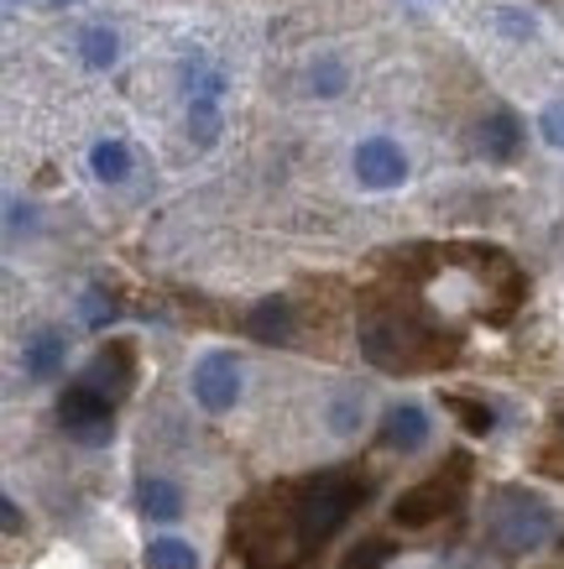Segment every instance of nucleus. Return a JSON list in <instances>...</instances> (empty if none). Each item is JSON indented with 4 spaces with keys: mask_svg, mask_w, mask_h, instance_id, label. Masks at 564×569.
<instances>
[{
    "mask_svg": "<svg viewBox=\"0 0 564 569\" xmlns=\"http://www.w3.org/2000/svg\"><path fill=\"white\" fill-rule=\"evenodd\" d=\"M141 501V518H152V522H178L184 518V491L172 481H162V476H147L137 491Z\"/></svg>",
    "mask_w": 564,
    "mask_h": 569,
    "instance_id": "obj_13",
    "label": "nucleus"
},
{
    "mask_svg": "<svg viewBox=\"0 0 564 569\" xmlns=\"http://www.w3.org/2000/svg\"><path fill=\"white\" fill-rule=\"evenodd\" d=\"M350 168H356V183L360 189H397L403 178H408V157H403V147L387 137H366L356 147V157H350Z\"/></svg>",
    "mask_w": 564,
    "mask_h": 569,
    "instance_id": "obj_7",
    "label": "nucleus"
},
{
    "mask_svg": "<svg viewBox=\"0 0 564 569\" xmlns=\"http://www.w3.org/2000/svg\"><path fill=\"white\" fill-rule=\"evenodd\" d=\"M147 565L152 569H199V553H194V543H184V538H152Z\"/></svg>",
    "mask_w": 564,
    "mask_h": 569,
    "instance_id": "obj_16",
    "label": "nucleus"
},
{
    "mask_svg": "<svg viewBox=\"0 0 564 569\" xmlns=\"http://www.w3.org/2000/svg\"><path fill=\"white\" fill-rule=\"evenodd\" d=\"M465 470H471V460L455 455V460H449V476L439 470V476H428L424 486L403 491V497L393 501V522L397 528H428V522H439L445 512H455V507H461V491H465Z\"/></svg>",
    "mask_w": 564,
    "mask_h": 569,
    "instance_id": "obj_4",
    "label": "nucleus"
},
{
    "mask_svg": "<svg viewBox=\"0 0 564 569\" xmlns=\"http://www.w3.org/2000/svg\"><path fill=\"white\" fill-rule=\"evenodd\" d=\"M496 21H502V32L517 37V42H528V37H533V17H517L513 6H502V11H496Z\"/></svg>",
    "mask_w": 564,
    "mask_h": 569,
    "instance_id": "obj_24",
    "label": "nucleus"
},
{
    "mask_svg": "<svg viewBox=\"0 0 564 569\" xmlns=\"http://www.w3.org/2000/svg\"><path fill=\"white\" fill-rule=\"evenodd\" d=\"M538 137H544L548 147H560V152H564V100L560 104H544V116H538Z\"/></svg>",
    "mask_w": 564,
    "mask_h": 569,
    "instance_id": "obj_22",
    "label": "nucleus"
},
{
    "mask_svg": "<svg viewBox=\"0 0 564 569\" xmlns=\"http://www.w3.org/2000/svg\"><path fill=\"white\" fill-rule=\"evenodd\" d=\"M6 214H11V236H17V230H32V209L21 204V199H11V204H6Z\"/></svg>",
    "mask_w": 564,
    "mask_h": 569,
    "instance_id": "obj_25",
    "label": "nucleus"
},
{
    "mask_svg": "<svg viewBox=\"0 0 564 569\" xmlns=\"http://www.w3.org/2000/svg\"><path fill=\"white\" fill-rule=\"evenodd\" d=\"M445 408L461 418L471 433H492L496 429V413L486 408V402H471V397H445Z\"/></svg>",
    "mask_w": 564,
    "mask_h": 569,
    "instance_id": "obj_18",
    "label": "nucleus"
},
{
    "mask_svg": "<svg viewBox=\"0 0 564 569\" xmlns=\"http://www.w3.org/2000/svg\"><path fill=\"white\" fill-rule=\"evenodd\" d=\"M246 335L261 340V346H283V340H293V303L288 298H261L257 309L246 313Z\"/></svg>",
    "mask_w": 564,
    "mask_h": 569,
    "instance_id": "obj_11",
    "label": "nucleus"
},
{
    "mask_svg": "<svg viewBox=\"0 0 564 569\" xmlns=\"http://www.w3.org/2000/svg\"><path fill=\"white\" fill-rule=\"evenodd\" d=\"M6 6H48V11H58V6H69V0H6Z\"/></svg>",
    "mask_w": 564,
    "mask_h": 569,
    "instance_id": "obj_27",
    "label": "nucleus"
},
{
    "mask_svg": "<svg viewBox=\"0 0 564 569\" xmlns=\"http://www.w3.org/2000/svg\"><path fill=\"white\" fill-rule=\"evenodd\" d=\"M360 418V392H345L340 402H335V433H350Z\"/></svg>",
    "mask_w": 564,
    "mask_h": 569,
    "instance_id": "obj_23",
    "label": "nucleus"
},
{
    "mask_svg": "<svg viewBox=\"0 0 564 569\" xmlns=\"http://www.w3.org/2000/svg\"><path fill=\"white\" fill-rule=\"evenodd\" d=\"M517 141H523V126H517L513 110H496V116H486V121H481L476 147H481V157H486V162H507V157L517 152Z\"/></svg>",
    "mask_w": 564,
    "mask_h": 569,
    "instance_id": "obj_12",
    "label": "nucleus"
},
{
    "mask_svg": "<svg viewBox=\"0 0 564 569\" xmlns=\"http://www.w3.org/2000/svg\"><path fill=\"white\" fill-rule=\"evenodd\" d=\"M360 350L382 371H428L455 356V340L439 335L418 309L408 303H376L360 319Z\"/></svg>",
    "mask_w": 564,
    "mask_h": 569,
    "instance_id": "obj_1",
    "label": "nucleus"
},
{
    "mask_svg": "<svg viewBox=\"0 0 564 569\" xmlns=\"http://www.w3.org/2000/svg\"><path fill=\"white\" fill-rule=\"evenodd\" d=\"M79 313H85V325L89 329H105V325H116V313H120V303L105 288H89L85 293V303H79Z\"/></svg>",
    "mask_w": 564,
    "mask_h": 569,
    "instance_id": "obj_19",
    "label": "nucleus"
},
{
    "mask_svg": "<svg viewBox=\"0 0 564 569\" xmlns=\"http://www.w3.org/2000/svg\"><path fill=\"white\" fill-rule=\"evenodd\" d=\"M63 356H69V340L58 329H37L32 340H27V350H21V366H27L32 381H52L63 371Z\"/></svg>",
    "mask_w": 564,
    "mask_h": 569,
    "instance_id": "obj_10",
    "label": "nucleus"
},
{
    "mask_svg": "<svg viewBox=\"0 0 564 569\" xmlns=\"http://www.w3.org/2000/svg\"><path fill=\"white\" fill-rule=\"evenodd\" d=\"M240 397V361L230 350H209L205 361L194 366V402L205 413H230Z\"/></svg>",
    "mask_w": 564,
    "mask_h": 569,
    "instance_id": "obj_6",
    "label": "nucleus"
},
{
    "mask_svg": "<svg viewBox=\"0 0 564 569\" xmlns=\"http://www.w3.org/2000/svg\"><path fill=\"white\" fill-rule=\"evenodd\" d=\"M0 522H6V533H21V507L11 497H0Z\"/></svg>",
    "mask_w": 564,
    "mask_h": 569,
    "instance_id": "obj_26",
    "label": "nucleus"
},
{
    "mask_svg": "<svg viewBox=\"0 0 564 569\" xmlns=\"http://www.w3.org/2000/svg\"><path fill=\"white\" fill-rule=\"evenodd\" d=\"M131 377H137V366H131V350H126V346H110V350H100V356L85 366V377H79V381L116 402V397L131 392Z\"/></svg>",
    "mask_w": 564,
    "mask_h": 569,
    "instance_id": "obj_9",
    "label": "nucleus"
},
{
    "mask_svg": "<svg viewBox=\"0 0 564 569\" xmlns=\"http://www.w3.org/2000/svg\"><path fill=\"white\" fill-rule=\"evenodd\" d=\"M308 79H314V94H340V89H345V69L335 63V58L314 63V73H308Z\"/></svg>",
    "mask_w": 564,
    "mask_h": 569,
    "instance_id": "obj_21",
    "label": "nucleus"
},
{
    "mask_svg": "<svg viewBox=\"0 0 564 569\" xmlns=\"http://www.w3.org/2000/svg\"><path fill=\"white\" fill-rule=\"evenodd\" d=\"M554 538V507L544 497H533L523 486H496L486 497V543L496 553H533Z\"/></svg>",
    "mask_w": 564,
    "mask_h": 569,
    "instance_id": "obj_3",
    "label": "nucleus"
},
{
    "mask_svg": "<svg viewBox=\"0 0 564 569\" xmlns=\"http://www.w3.org/2000/svg\"><path fill=\"white\" fill-rule=\"evenodd\" d=\"M79 58H85L89 69H116V58H120V37L110 32V27H89V32L79 37Z\"/></svg>",
    "mask_w": 564,
    "mask_h": 569,
    "instance_id": "obj_15",
    "label": "nucleus"
},
{
    "mask_svg": "<svg viewBox=\"0 0 564 569\" xmlns=\"http://www.w3.org/2000/svg\"><path fill=\"white\" fill-rule=\"evenodd\" d=\"M366 497H372V481H366V470H350V466L319 470V476L293 486V528H298L304 553H314L319 543H329L340 533Z\"/></svg>",
    "mask_w": 564,
    "mask_h": 569,
    "instance_id": "obj_2",
    "label": "nucleus"
},
{
    "mask_svg": "<svg viewBox=\"0 0 564 569\" xmlns=\"http://www.w3.org/2000/svg\"><path fill=\"white\" fill-rule=\"evenodd\" d=\"M89 168H95V178L100 183H126L131 178V147L126 141H95V152H89Z\"/></svg>",
    "mask_w": 564,
    "mask_h": 569,
    "instance_id": "obj_14",
    "label": "nucleus"
},
{
    "mask_svg": "<svg viewBox=\"0 0 564 569\" xmlns=\"http://www.w3.org/2000/svg\"><path fill=\"white\" fill-rule=\"evenodd\" d=\"M58 423H63V433L69 439H79V445L100 449L116 439V402L110 397H100L95 387H85V381H73L69 392L58 397Z\"/></svg>",
    "mask_w": 564,
    "mask_h": 569,
    "instance_id": "obj_5",
    "label": "nucleus"
},
{
    "mask_svg": "<svg viewBox=\"0 0 564 569\" xmlns=\"http://www.w3.org/2000/svg\"><path fill=\"white\" fill-rule=\"evenodd\" d=\"M428 413L418 402H393L387 413H382V445L397 449V455H418L428 445Z\"/></svg>",
    "mask_w": 564,
    "mask_h": 569,
    "instance_id": "obj_8",
    "label": "nucleus"
},
{
    "mask_svg": "<svg viewBox=\"0 0 564 569\" xmlns=\"http://www.w3.org/2000/svg\"><path fill=\"white\" fill-rule=\"evenodd\" d=\"M188 137H194V147H215L220 141V110H215V100H188Z\"/></svg>",
    "mask_w": 564,
    "mask_h": 569,
    "instance_id": "obj_17",
    "label": "nucleus"
},
{
    "mask_svg": "<svg viewBox=\"0 0 564 569\" xmlns=\"http://www.w3.org/2000/svg\"><path fill=\"white\" fill-rule=\"evenodd\" d=\"M393 559V543H382V538H372V543H360L350 559H345V569H382Z\"/></svg>",
    "mask_w": 564,
    "mask_h": 569,
    "instance_id": "obj_20",
    "label": "nucleus"
}]
</instances>
